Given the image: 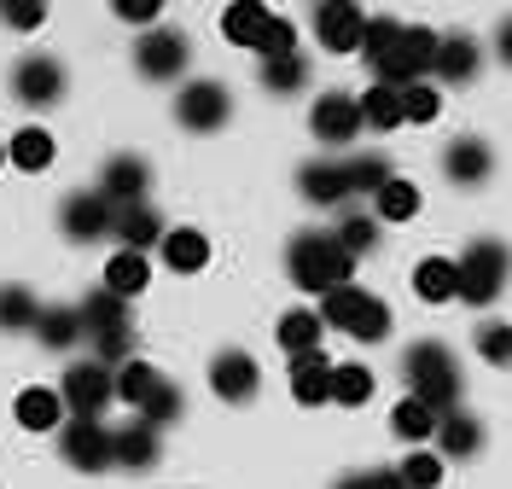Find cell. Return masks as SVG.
<instances>
[{"instance_id": "47", "label": "cell", "mask_w": 512, "mask_h": 489, "mask_svg": "<svg viewBox=\"0 0 512 489\" xmlns=\"http://www.w3.org/2000/svg\"><path fill=\"white\" fill-rule=\"evenodd\" d=\"M495 53H501V59L512 65V18L501 24V30H495Z\"/></svg>"}, {"instance_id": "25", "label": "cell", "mask_w": 512, "mask_h": 489, "mask_svg": "<svg viewBox=\"0 0 512 489\" xmlns=\"http://www.w3.org/2000/svg\"><path fill=\"white\" fill-rule=\"evenodd\" d=\"M274 332H280V350H286V356H315L326 321H320V309H286Z\"/></svg>"}, {"instance_id": "20", "label": "cell", "mask_w": 512, "mask_h": 489, "mask_svg": "<svg viewBox=\"0 0 512 489\" xmlns=\"http://www.w3.org/2000/svg\"><path fill=\"white\" fill-rule=\"evenodd\" d=\"M297 187H303V198L309 204H338V198H355L350 193V169L338 158H315L297 169Z\"/></svg>"}, {"instance_id": "10", "label": "cell", "mask_w": 512, "mask_h": 489, "mask_svg": "<svg viewBox=\"0 0 512 489\" xmlns=\"http://www.w3.org/2000/svg\"><path fill=\"white\" fill-rule=\"evenodd\" d=\"M59 228L76 239V245H94L105 233H117V204L105 193H70L59 204Z\"/></svg>"}, {"instance_id": "19", "label": "cell", "mask_w": 512, "mask_h": 489, "mask_svg": "<svg viewBox=\"0 0 512 489\" xmlns=\"http://www.w3.org/2000/svg\"><path fill=\"white\" fill-rule=\"evenodd\" d=\"M274 18H280V12H268V6H256V0H239V6H227L222 12V35L233 41V47L262 53V41H268V30H274Z\"/></svg>"}, {"instance_id": "9", "label": "cell", "mask_w": 512, "mask_h": 489, "mask_svg": "<svg viewBox=\"0 0 512 489\" xmlns=\"http://www.w3.org/2000/svg\"><path fill=\"white\" fill-rule=\"evenodd\" d=\"M175 117H181V129H192V134H210V129H222L227 117H233V99H227V88H222V82L198 76V82H187V88L175 94Z\"/></svg>"}, {"instance_id": "29", "label": "cell", "mask_w": 512, "mask_h": 489, "mask_svg": "<svg viewBox=\"0 0 512 489\" xmlns=\"http://www.w3.org/2000/svg\"><path fill=\"white\" fill-rule=\"evenodd\" d=\"M437 449H443V460H466V455H478L483 449V425L472 420V414H443L437 420Z\"/></svg>"}, {"instance_id": "42", "label": "cell", "mask_w": 512, "mask_h": 489, "mask_svg": "<svg viewBox=\"0 0 512 489\" xmlns=\"http://www.w3.org/2000/svg\"><path fill=\"white\" fill-rule=\"evenodd\" d=\"M437 111H443V94H437L431 82L402 88V117H408V123H437Z\"/></svg>"}, {"instance_id": "39", "label": "cell", "mask_w": 512, "mask_h": 489, "mask_svg": "<svg viewBox=\"0 0 512 489\" xmlns=\"http://www.w3.org/2000/svg\"><path fill=\"white\" fill-rule=\"evenodd\" d=\"M396 472H402V484H408V489H437V484H443V455H431V449H414V455L402 460Z\"/></svg>"}, {"instance_id": "4", "label": "cell", "mask_w": 512, "mask_h": 489, "mask_svg": "<svg viewBox=\"0 0 512 489\" xmlns=\"http://www.w3.org/2000/svg\"><path fill=\"white\" fill-rule=\"evenodd\" d=\"M320 321L338 326L355 344H384L390 338V303L361 292V286H338L332 297H320Z\"/></svg>"}, {"instance_id": "45", "label": "cell", "mask_w": 512, "mask_h": 489, "mask_svg": "<svg viewBox=\"0 0 512 489\" xmlns=\"http://www.w3.org/2000/svg\"><path fill=\"white\" fill-rule=\"evenodd\" d=\"M111 12L123 18V24H140V30H158V0H111Z\"/></svg>"}, {"instance_id": "13", "label": "cell", "mask_w": 512, "mask_h": 489, "mask_svg": "<svg viewBox=\"0 0 512 489\" xmlns=\"http://www.w3.org/2000/svg\"><path fill=\"white\" fill-rule=\"evenodd\" d=\"M309 129H315L320 146H350L355 134L367 129V123H361V99L355 94H320L315 111H309Z\"/></svg>"}, {"instance_id": "34", "label": "cell", "mask_w": 512, "mask_h": 489, "mask_svg": "<svg viewBox=\"0 0 512 489\" xmlns=\"http://www.w3.org/2000/svg\"><path fill=\"white\" fill-rule=\"evenodd\" d=\"M361 123H367V129H402V123H408V117H402V88L373 82V88L361 94Z\"/></svg>"}, {"instance_id": "48", "label": "cell", "mask_w": 512, "mask_h": 489, "mask_svg": "<svg viewBox=\"0 0 512 489\" xmlns=\"http://www.w3.org/2000/svg\"><path fill=\"white\" fill-rule=\"evenodd\" d=\"M0 169H6V140H0Z\"/></svg>"}, {"instance_id": "35", "label": "cell", "mask_w": 512, "mask_h": 489, "mask_svg": "<svg viewBox=\"0 0 512 489\" xmlns=\"http://www.w3.org/2000/svg\"><path fill=\"white\" fill-rule=\"evenodd\" d=\"M35 338H41L47 350H70V344H82V338H88V332H82V309H41Z\"/></svg>"}, {"instance_id": "17", "label": "cell", "mask_w": 512, "mask_h": 489, "mask_svg": "<svg viewBox=\"0 0 512 489\" xmlns=\"http://www.w3.org/2000/svg\"><path fill=\"white\" fill-rule=\"evenodd\" d=\"M64 396L59 385H24L18 402H12V420L24 425V431H64Z\"/></svg>"}, {"instance_id": "38", "label": "cell", "mask_w": 512, "mask_h": 489, "mask_svg": "<svg viewBox=\"0 0 512 489\" xmlns=\"http://www.w3.org/2000/svg\"><path fill=\"white\" fill-rule=\"evenodd\" d=\"M303 82H309V59H297V53L262 59V88H268V94H297Z\"/></svg>"}, {"instance_id": "33", "label": "cell", "mask_w": 512, "mask_h": 489, "mask_svg": "<svg viewBox=\"0 0 512 489\" xmlns=\"http://www.w3.org/2000/svg\"><path fill=\"white\" fill-rule=\"evenodd\" d=\"M373 216H379V222H414L419 216V187L402 181V175H390V181L379 187V198H373Z\"/></svg>"}, {"instance_id": "5", "label": "cell", "mask_w": 512, "mask_h": 489, "mask_svg": "<svg viewBox=\"0 0 512 489\" xmlns=\"http://www.w3.org/2000/svg\"><path fill=\"white\" fill-rule=\"evenodd\" d=\"M460 268V303H472V309H489L495 297L507 292V274H512V251L501 239H478V245H466V257L454 262Z\"/></svg>"}, {"instance_id": "12", "label": "cell", "mask_w": 512, "mask_h": 489, "mask_svg": "<svg viewBox=\"0 0 512 489\" xmlns=\"http://www.w3.org/2000/svg\"><path fill=\"white\" fill-rule=\"evenodd\" d=\"M134 70L146 76V82H169V76H181L187 70V35L181 30H146L140 35V47H134Z\"/></svg>"}, {"instance_id": "44", "label": "cell", "mask_w": 512, "mask_h": 489, "mask_svg": "<svg viewBox=\"0 0 512 489\" xmlns=\"http://www.w3.org/2000/svg\"><path fill=\"white\" fill-rule=\"evenodd\" d=\"M0 18H6L12 30H41V24H47V6H41V0H6Z\"/></svg>"}, {"instance_id": "8", "label": "cell", "mask_w": 512, "mask_h": 489, "mask_svg": "<svg viewBox=\"0 0 512 489\" xmlns=\"http://www.w3.org/2000/svg\"><path fill=\"white\" fill-rule=\"evenodd\" d=\"M64 88H70V76H64V65L53 59V53H30V59H18V70H12V94L24 99L30 111L59 105Z\"/></svg>"}, {"instance_id": "28", "label": "cell", "mask_w": 512, "mask_h": 489, "mask_svg": "<svg viewBox=\"0 0 512 489\" xmlns=\"http://www.w3.org/2000/svg\"><path fill=\"white\" fill-rule=\"evenodd\" d=\"M414 292H419V303H454L460 297V268L448 257H425L414 268Z\"/></svg>"}, {"instance_id": "30", "label": "cell", "mask_w": 512, "mask_h": 489, "mask_svg": "<svg viewBox=\"0 0 512 489\" xmlns=\"http://www.w3.org/2000/svg\"><path fill=\"white\" fill-rule=\"evenodd\" d=\"M437 408H425L419 396H402L396 408H390V431L402 437V443H425V437H437Z\"/></svg>"}, {"instance_id": "43", "label": "cell", "mask_w": 512, "mask_h": 489, "mask_svg": "<svg viewBox=\"0 0 512 489\" xmlns=\"http://www.w3.org/2000/svg\"><path fill=\"white\" fill-rule=\"evenodd\" d=\"M332 233H338V245H344L350 257H361V251H373V239H379V216H344Z\"/></svg>"}, {"instance_id": "16", "label": "cell", "mask_w": 512, "mask_h": 489, "mask_svg": "<svg viewBox=\"0 0 512 489\" xmlns=\"http://www.w3.org/2000/svg\"><path fill=\"white\" fill-rule=\"evenodd\" d=\"M256 385H262V367L245 350H222V356L210 361V391L222 396V402H251Z\"/></svg>"}, {"instance_id": "36", "label": "cell", "mask_w": 512, "mask_h": 489, "mask_svg": "<svg viewBox=\"0 0 512 489\" xmlns=\"http://www.w3.org/2000/svg\"><path fill=\"white\" fill-rule=\"evenodd\" d=\"M373 367H361V361H344V367H332V402H344V408H361V402H373Z\"/></svg>"}, {"instance_id": "41", "label": "cell", "mask_w": 512, "mask_h": 489, "mask_svg": "<svg viewBox=\"0 0 512 489\" xmlns=\"http://www.w3.org/2000/svg\"><path fill=\"white\" fill-rule=\"evenodd\" d=\"M350 169V193L355 198H379V187L390 181V163L384 158H355V163H344Z\"/></svg>"}, {"instance_id": "40", "label": "cell", "mask_w": 512, "mask_h": 489, "mask_svg": "<svg viewBox=\"0 0 512 489\" xmlns=\"http://www.w3.org/2000/svg\"><path fill=\"white\" fill-rule=\"evenodd\" d=\"M478 356L489 367H512V326L507 321H483L478 326Z\"/></svg>"}, {"instance_id": "23", "label": "cell", "mask_w": 512, "mask_h": 489, "mask_svg": "<svg viewBox=\"0 0 512 489\" xmlns=\"http://www.w3.org/2000/svg\"><path fill=\"white\" fill-rule=\"evenodd\" d=\"M291 396L303 402V408H320V402H332V361L320 356H291Z\"/></svg>"}, {"instance_id": "3", "label": "cell", "mask_w": 512, "mask_h": 489, "mask_svg": "<svg viewBox=\"0 0 512 489\" xmlns=\"http://www.w3.org/2000/svg\"><path fill=\"white\" fill-rule=\"evenodd\" d=\"M402 373H408V396H419L437 414H454V402H460V361L448 356V344H431V338L414 344L402 356Z\"/></svg>"}, {"instance_id": "37", "label": "cell", "mask_w": 512, "mask_h": 489, "mask_svg": "<svg viewBox=\"0 0 512 489\" xmlns=\"http://www.w3.org/2000/svg\"><path fill=\"white\" fill-rule=\"evenodd\" d=\"M41 321V303L30 286H0V332H24Z\"/></svg>"}, {"instance_id": "15", "label": "cell", "mask_w": 512, "mask_h": 489, "mask_svg": "<svg viewBox=\"0 0 512 489\" xmlns=\"http://www.w3.org/2000/svg\"><path fill=\"white\" fill-rule=\"evenodd\" d=\"M315 35H320L326 53H361V41H367V12L350 6V0H332V6L315 12Z\"/></svg>"}, {"instance_id": "18", "label": "cell", "mask_w": 512, "mask_h": 489, "mask_svg": "<svg viewBox=\"0 0 512 489\" xmlns=\"http://www.w3.org/2000/svg\"><path fill=\"white\" fill-rule=\"evenodd\" d=\"M489 169H495V152L483 146L478 134H460V140L443 152V175L454 181V187H483Z\"/></svg>"}, {"instance_id": "11", "label": "cell", "mask_w": 512, "mask_h": 489, "mask_svg": "<svg viewBox=\"0 0 512 489\" xmlns=\"http://www.w3.org/2000/svg\"><path fill=\"white\" fill-rule=\"evenodd\" d=\"M59 455L70 460L76 472H105V466L117 460V443H111V431H105L99 420H64Z\"/></svg>"}, {"instance_id": "2", "label": "cell", "mask_w": 512, "mask_h": 489, "mask_svg": "<svg viewBox=\"0 0 512 489\" xmlns=\"http://www.w3.org/2000/svg\"><path fill=\"white\" fill-rule=\"evenodd\" d=\"M286 268H291V286H297V292L332 297L338 286H350L355 257L338 245V233H291Z\"/></svg>"}, {"instance_id": "26", "label": "cell", "mask_w": 512, "mask_h": 489, "mask_svg": "<svg viewBox=\"0 0 512 489\" xmlns=\"http://www.w3.org/2000/svg\"><path fill=\"white\" fill-rule=\"evenodd\" d=\"M111 443H117V466H134V472H146V466H158V431L146 420H128L123 431H111Z\"/></svg>"}, {"instance_id": "1", "label": "cell", "mask_w": 512, "mask_h": 489, "mask_svg": "<svg viewBox=\"0 0 512 489\" xmlns=\"http://www.w3.org/2000/svg\"><path fill=\"white\" fill-rule=\"evenodd\" d=\"M437 41L443 35L425 30V24H402V18H367V41H361V59L373 65L384 88H414L431 76L437 65Z\"/></svg>"}, {"instance_id": "31", "label": "cell", "mask_w": 512, "mask_h": 489, "mask_svg": "<svg viewBox=\"0 0 512 489\" xmlns=\"http://www.w3.org/2000/svg\"><path fill=\"white\" fill-rule=\"evenodd\" d=\"M163 385H169V379H163L152 361H123V373H117V396H123L134 414H140V408H146V402L163 391Z\"/></svg>"}, {"instance_id": "27", "label": "cell", "mask_w": 512, "mask_h": 489, "mask_svg": "<svg viewBox=\"0 0 512 489\" xmlns=\"http://www.w3.org/2000/svg\"><path fill=\"white\" fill-rule=\"evenodd\" d=\"M431 76H443V82H472V76H478V41H472V35H443Z\"/></svg>"}, {"instance_id": "21", "label": "cell", "mask_w": 512, "mask_h": 489, "mask_svg": "<svg viewBox=\"0 0 512 489\" xmlns=\"http://www.w3.org/2000/svg\"><path fill=\"white\" fill-rule=\"evenodd\" d=\"M163 216H158V204L146 198V204H128V210H117V239H123V251H152V245H163Z\"/></svg>"}, {"instance_id": "7", "label": "cell", "mask_w": 512, "mask_h": 489, "mask_svg": "<svg viewBox=\"0 0 512 489\" xmlns=\"http://www.w3.org/2000/svg\"><path fill=\"white\" fill-rule=\"evenodd\" d=\"M59 396H64V408H70L76 420H99V414L117 402V373H111L105 361H76V367L64 373Z\"/></svg>"}, {"instance_id": "6", "label": "cell", "mask_w": 512, "mask_h": 489, "mask_svg": "<svg viewBox=\"0 0 512 489\" xmlns=\"http://www.w3.org/2000/svg\"><path fill=\"white\" fill-rule=\"evenodd\" d=\"M82 332L94 338V350H99V361H105V367H111V361H123V356H128V344H134L128 303H123V297H111L105 286H99V292L82 303Z\"/></svg>"}, {"instance_id": "46", "label": "cell", "mask_w": 512, "mask_h": 489, "mask_svg": "<svg viewBox=\"0 0 512 489\" xmlns=\"http://www.w3.org/2000/svg\"><path fill=\"white\" fill-rule=\"evenodd\" d=\"M338 489H408V484H402V472H355Z\"/></svg>"}, {"instance_id": "24", "label": "cell", "mask_w": 512, "mask_h": 489, "mask_svg": "<svg viewBox=\"0 0 512 489\" xmlns=\"http://www.w3.org/2000/svg\"><path fill=\"white\" fill-rule=\"evenodd\" d=\"M158 257H163V268H175V274H198V268L210 262V239L198 228H169L163 245H158Z\"/></svg>"}, {"instance_id": "14", "label": "cell", "mask_w": 512, "mask_h": 489, "mask_svg": "<svg viewBox=\"0 0 512 489\" xmlns=\"http://www.w3.org/2000/svg\"><path fill=\"white\" fill-rule=\"evenodd\" d=\"M99 193L111 198L117 210H128V204H146V193H152V163L134 158V152H117V158L99 169Z\"/></svg>"}, {"instance_id": "32", "label": "cell", "mask_w": 512, "mask_h": 489, "mask_svg": "<svg viewBox=\"0 0 512 489\" xmlns=\"http://www.w3.org/2000/svg\"><path fill=\"white\" fill-rule=\"evenodd\" d=\"M53 152H59V146H53V134L47 129H18L12 134V140H6V163H12V169H47V163H53Z\"/></svg>"}, {"instance_id": "22", "label": "cell", "mask_w": 512, "mask_h": 489, "mask_svg": "<svg viewBox=\"0 0 512 489\" xmlns=\"http://www.w3.org/2000/svg\"><path fill=\"white\" fill-rule=\"evenodd\" d=\"M105 292L134 303L140 292H152V257H140V251H117V257L105 262Z\"/></svg>"}]
</instances>
